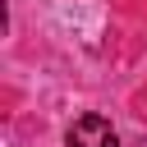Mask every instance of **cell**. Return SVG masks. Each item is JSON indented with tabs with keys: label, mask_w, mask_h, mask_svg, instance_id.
Listing matches in <instances>:
<instances>
[{
	"label": "cell",
	"mask_w": 147,
	"mask_h": 147,
	"mask_svg": "<svg viewBox=\"0 0 147 147\" xmlns=\"http://www.w3.org/2000/svg\"><path fill=\"white\" fill-rule=\"evenodd\" d=\"M69 147H119L106 115H78L69 124Z\"/></svg>",
	"instance_id": "6da1fadb"
}]
</instances>
